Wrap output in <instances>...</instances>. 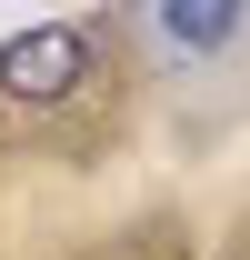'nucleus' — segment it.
Wrapping results in <instances>:
<instances>
[{
  "mask_svg": "<svg viewBox=\"0 0 250 260\" xmlns=\"http://www.w3.org/2000/svg\"><path fill=\"white\" fill-rule=\"evenodd\" d=\"M80 80H90V30L80 20H40V30L0 40V100L10 110H60Z\"/></svg>",
  "mask_w": 250,
  "mask_h": 260,
  "instance_id": "1",
  "label": "nucleus"
},
{
  "mask_svg": "<svg viewBox=\"0 0 250 260\" xmlns=\"http://www.w3.org/2000/svg\"><path fill=\"white\" fill-rule=\"evenodd\" d=\"M230 30H240L230 0H170V10H160V40H170V50H220Z\"/></svg>",
  "mask_w": 250,
  "mask_h": 260,
  "instance_id": "2",
  "label": "nucleus"
}]
</instances>
